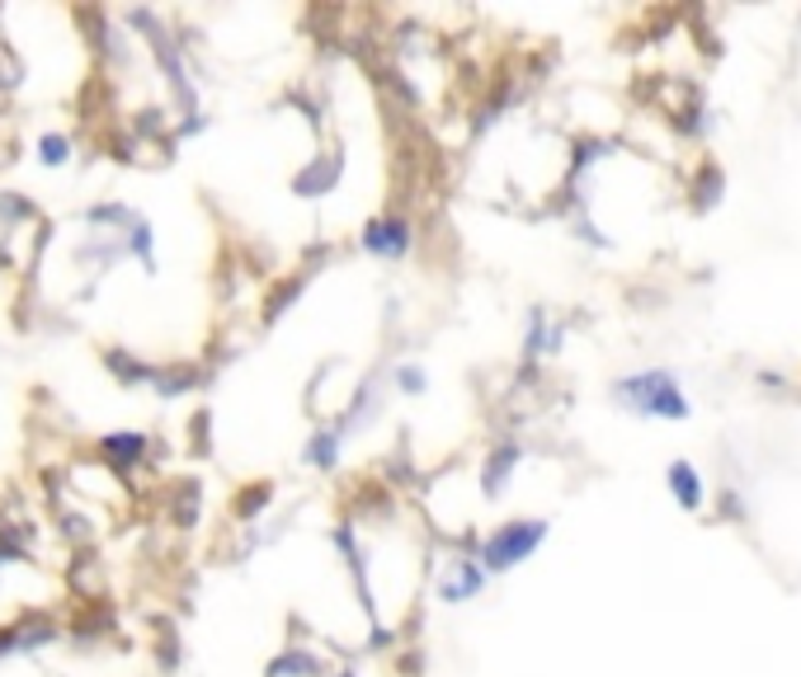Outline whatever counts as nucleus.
<instances>
[{"instance_id": "nucleus-8", "label": "nucleus", "mask_w": 801, "mask_h": 677, "mask_svg": "<svg viewBox=\"0 0 801 677\" xmlns=\"http://www.w3.org/2000/svg\"><path fill=\"white\" fill-rule=\"evenodd\" d=\"M104 451H109L118 466H132V461H142L146 438L142 433H113V438H104Z\"/></svg>"}, {"instance_id": "nucleus-7", "label": "nucleus", "mask_w": 801, "mask_h": 677, "mask_svg": "<svg viewBox=\"0 0 801 677\" xmlns=\"http://www.w3.org/2000/svg\"><path fill=\"white\" fill-rule=\"evenodd\" d=\"M518 457H524V451H518V443L495 447V457L486 461V494H500V489H504V480H510V471L518 466Z\"/></svg>"}, {"instance_id": "nucleus-2", "label": "nucleus", "mask_w": 801, "mask_h": 677, "mask_svg": "<svg viewBox=\"0 0 801 677\" xmlns=\"http://www.w3.org/2000/svg\"><path fill=\"white\" fill-rule=\"evenodd\" d=\"M547 532H552L547 518H510V522H500L495 532L477 546L481 575L491 579V575H510V569H518L547 541Z\"/></svg>"}, {"instance_id": "nucleus-6", "label": "nucleus", "mask_w": 801, "mask_h": 677, "mask_svg": "<svg viewBox=\"0 0 801 677\" xmlns=\"http://www.w3.org/2000/svg\"><path fill=\"white\" fill-rule=\"evenodd\" d=\"M339 447H345V428H316V438L307 443V461L316 466V471H335Z\"/></svg>"}, {"instance_id": "nucleus-1", "label": "nucleus", "mask_w": 801, "mask_h": 677, "mask_svg": "<svg viewBox=\"0 0 801 677\" xmlns=\"http://www.w3.org/2000/svg\"><path fill=\"white\" fill-rule=\"evenodd\" d=\"M613 400L627 404V410L642 414V419H670V424L689 419V410H693L689 396H684V386H679V376L665 372V367L618 376V382H613Z\"/></svg>"}, {"instance_id": "nucleus-10", "label": "nucleus", "mask_w": 801, "mask_h": 677, "mask_svg": "<svg viewBox=\"0 0 801 677\" xmlns=\"http://www.w3.org/2000/svg\"><path fill=\"white\" fill-rule=\"evenodd\" d=\"M396 376H400V390H425V367H415V363H406V367H396Z\"/></svg>"}, {"instance_id": "nucleus-4", "label": "nucleus", "mask_w": 801, "mask_h": 677, "mask_svg": "<svg viewBox=\"0 0 801 677\" xmlns=\"http://www.w3.org/2000/svg\"><path fill=\"white\" fill-rule=\"evenodd\" d=\"M665 485H670L674 504L684 508V513H698L703 499H707V489H703V471H698L693 461H670V466H665Z\"/></svg>"}, {"instance_id": "nucleus-5", "label": "nucleus", "mask_w": 801, "mask_h": 677, "mask_svg": "<svg viewBox=\"0 0 801 677\" xmlns=\"http://www.w3.org/2000/svg\"><path fill=\"white\" fill-rule=\"evenodd\" d=\"M481 589H486V575H481L477 555H471V560H453L449 575L439 579V597L443 602H467V597H477Z\"/></svg>"}, {"instance_id": "nucleus-9", "label": "nucleus", "mask_w": 801, "mask_h": 677, "mask_svg": "<svg viewBox=\"0 0 801 677\" xmlns=\"http://www.w3.org/2000/svg\"><path fill=\"white\" fill-rule=\"evenodd\" d=\"M38 160L43 165H67L71 160V137H62V132H48V137H38Z\"/></svg>"}, {"instance_id": "nucleus-3", "label": "nucleus", "mask_w": 801, "mask_h": 677, "mask_svg": "<svg viewBox=\"0 0 801 677\" xmlns=\"http://www.w3.org/2000/svg\"><path fill=\"white\" fill-rule=\"evenodd\" d=\"M359 245H363V254H373V259H406L410 245H415V226H410V217H396V213L373 217L363 226Z\"/></svg>"}]
</instances>
